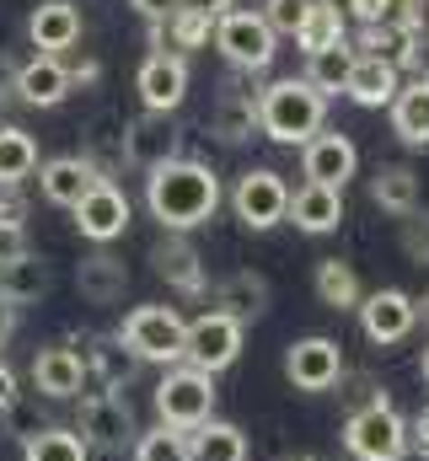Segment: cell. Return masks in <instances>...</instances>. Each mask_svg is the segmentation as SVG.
<instances>
[{"mask_svg": "<svg viewBox=\"0 0 429 461\" xmlns=\"http://www.w3.org/2000/svg\"><path fill=\"white\" fill-rule=\"evenodd\" d=\"M317 301L327 312H354L360 306V274L338 258H322L317 263Z\"/></svg>", "mask_w": 429, "mask_h": 461, "instance_id": "cell-31", "label": "cell"}, {"mask_svg": "<svg viewBox=\"0 0 429 461\" xmlns=\"http://www.w3.org/2000/svg\"><path fill=\"white\" fill-rule=\"evenodd\" d=\"M38 172V140L16 123H0V188H22Z\"/></svg>", "mask_w": 429, "mask_h": 461, "instance_id": "cell-26", "label": "cell"}, {"mask_svg": "<svg viewBox=\"0 0 429 461\" xmlns=\"http://www.w3.org/2000/svg\"><path fill=\"white\" fill-rule=\"evenodd\" d=\"M370 199H376V210H381V215L408 221V215L419 210V172H414V167H403V161L376 167V177H370Z\"/></svg>", "mask_w": 429, "mask_h": 461, "instance_id": "cell-22", "label": "cell"}, {"mask_svg": "<svg viewBox=\"0 0 429 461\" xmlns=\"http://www.w3.org/2000/svg\"><path fill=\"white\" fill-rule=\"evenodd\" d=\"M156 413L167 429H199L205 419H214V375L194 370V365H172L156 386Z\"/></svg>", "mask_w": 429, "mask_h": 461, "instance_id": "cell-5", "label": "cell"}, {"mask_svg": "<svg viewBox=\"0 0 429 461\" xmlns=\"http://www.w3.org/2000/svg\"><path fill=\"white\" fill-rule=\"evenodd\" d=\"M306 11H312V0H263V22H269L274 38H296Z\"/></svg>", "mask_w": 429, "mask_h": 461, "instance_id": "cell-36", "label": "cell"}, {"mask_svg": "<svg viewBox=\"0 0 429 461\" xmlns=\"http://www.w3.org/2000/svg\"><path fill=\"white\" fill-rule=\"evenodd\" d=\"M156 268H161V279L178 285L183 295H199V290H205V263H199V252H194L183 236H172V241L156 247Z\"/></svg>", "mask_w": 429, "mask_h": 461, "instance_id": "cell-27", "label": "cell"}, {"mask_svg": "<svg viewBox=\"0 0 429 461\" xmlns=\"http://www.w3.org/2000/svg\"><path fill=\"white\" fill-rule=\"evenodd\" d=\"M360 333L370 339L376 348H392V344H403L414 328H419V317H414V295L408 290H370V295H360Z\"/></svg>", "mask_w": 429, "mask_h": 461, "instance_id": "cell-9", "label": "cell"}, {"mask_svg": "<svg viewBox=\"0 0 429 461\" xmlns=\"http://www.w3.org/2000/svg\"><path fill=\"white\" fill-rule=\"evenodd\" d=\"M397 86H403V70H397L387 54H354L349 81H343V97H349L354 108H392Z\"/></svg>", "mask_w": 429, "mask_h": 461, "instance_id": "cell-19", "label": "cell"}, {"mask_svg": "<svg viewBox=\"0 0 429 461\" xmlns=\"http://www.w3.org/2000/svg\"><path fill=\"white\" fill-rule=\"evenodd\" d=\"M322 118H327V97L312 92L301 76H285L258 92V129L274 145H306L322 129Z\"/></svg>", "mask_w": 429, "mask_h": 461, "instance_id": "cell-2", "label": "cell"}, {"mask_svg": "<svg viewBox=\"0 0 429 461\" xmlns=\"http://www.w3.org/2000/svg\"><path fill=\"white\" fill-rule=\"evenodd\" d=\"M301 172H306V183H322V188H349V177L360 172V150H354V140L349 134H338V129H317L306 145H301Z\"/></svg>", "mask_w": 429, "mask_h": 461, "instance_id": "cell-12", "label": "cell"}, {"mask_svg": "<svg viewBox=\"0 0 429 461\" xmlns=\"http://www.w3.org/2000/svg\"><path fill=\"white\" fill-rule=\"evenodd\" d=\"M76 285H81V295H87V301L107 306V301H118V295H123L129 274H123V263H118L113 252H92V258L76 268Z\"/></svg>", "mask_w": 429, "mask_h": 461, "instance_id": "cell-28", "label": "cell"}, {"mask_svg": "<svg viewBox=\"0 0 429 461\" xmlns=\"http://www.w3.org/2000/svg\"><path fill=\"white\" fill-rule=\"evenodd\" d=\"M392 134L403 140V145H429V76H414V81H403L397 86V97H392Z\"/></svg>", "mask_w": 429, "mask_h": 461, "instance_id": "cell-23", "label": "cell"}, {"mask_svg": "<svg viewBox=\"0 0 429 461\" xmlns=\"http://www.w3.org/2000/svg\"><path fill=\"white\" fill-rule=\"evenodd\" d=\"M279 38L269 32V22H263V11H247V5H231L225 16H214V49L236 65V70H247V76H258V70H269L274 65V49Z\"/></svg>", "mask_w": 429, "mask_h": 461, "instance_id": "cell-6", "label": "cell"}, {"mask_svg": "<svg viewBox=\"0 0 429 461\" xmlns=\"http://www.w3.org/2000/svg\"><path fill=\"white\" fill-rule=\"evenodd\" d=\"M134 92H140L145 113L183 108V97H188V59L172 54V49H151L145 65H140V76H134Z\"/></svg>", "mask_w": 429, "mask_h": 461, "instance_id": "cell-11", "label": "cell"}, {"mask_svg": "<svg viewBox=\"0 0 429 461\" xmlns=\"http://www.w3.org/2000/svg\"><path fill=\"white\" fill-rule=\"evenodd\" d=\"M381 27H392V32L424 27V0H381Z\"/></svg>", "mask_w": 429, "mask_h": 461, "instance_id": "cell-37", "label": "cell"}, {"mask_svg": "<svg viewBox=\"0 0 429 461\" xmlns=\"http://www.w3.org/2000/svg\"><path fill=\"white\" fill-rule=\"evenodd\" d=\"M145 204H151V215L161 226L183 236V230L205 226L214 210H220V177H214L205 161L178 156V161L145 172Z\"/></svg>", "mask_w": 429, "mask_h": 461, "instance_id": "cell-1", "label": "cell"}, {"mask_svg": "<svg viewBox=\"0 0 429 461\" xmlns=\"http://www.w3.org/2000/svg\"><path fill=\"white\" fill-rule=\"evenodd\" d=\"M403 247H408V258H419V263H429V215H408L403 221Z\"/></svg>", "mask_w": 429, "mask_h": 461, "instance_id": "cell-38", "label": "cell"}, {"mask_svg": "<svg viewBox=\"0 0 429 461\" xmlns=\"http://www.w3.org/2000/svg\"><path fill=\"white\" fill-rule=\"evenodd\" d=\"M349 11L360 16V27H376L381 22V0H349Z\"/></svg>", "mask_w": 429, "mask_h": 461, "instance_id": "cell-44", "label": "cell"}, {"mask_svg": "<svg viewBox=\"0 0 429 461\" xmlns=\"http://www.w3.org/2000/svg\"><path fill=\"white\" fill-rule=\"evenodd\" d=\"M296 461H317V456H296Z\"/></svg>", "mask_w": 429, "mask_h": 461, "instance_id": "cell-49", "label": "cell"}, {"mask_svg": "<svg viewBox=\"0 0 429 461\" xmlns=\"http://www.w3.org/2000/svg\"><path fill=\"white\" fill-rule=\"evenodd\" d=\"M27 38H32L38 54H59V59H65V54L81 43V5H76V0H43V5H32Z\"/></svg>", "mask_w": 429, "mask_h": 461, "instance_id": "cell-18", "label": "cell"}, {"mask_svg": "<svg viewBox=\"0 0 429 461\" xmlns=\"http://www.w3.org/2000/svg\"><path fill=\"white\" fill-rule=\"evenodd\" d=\"M178 5H183V11H199V16H225V11H231V0H178Z\"/></svg>", "mask_w": 429, "mask_h": 461, "instance_id": "cell-43", "label": "cell"}, {"mask_svg": "<svg viewBox=\"0 0 429 461\" xmlns=\"http://www.w3.org/2000/svg\"><path fill=\"white\" fill-rule=\"evenodd\" d=\"M81 446H103V451H118V446H134V413H129V397L123 392H87L81 397Z\"/></svg>", "mask_w": 429, "mask_h": 461, "instance_id": "cell-10", "label": "cell"}, {"mask_svg": "<svg viewBox=\"0 0 429 461\" xmlns=\"http://www.w3.org/2000/svg\"><path fill=\"white\" fill-rule=\"evenodd\" d=\"M188 461H247V435L225 419H205L188 429Z\"/></svg>", "mask_w": 429, "mask_h": 461, "instance_id": "cell-24", "label": "cell"}, {"mask_svg": "<svg viewBox=\"0 0 429 461\" xmlns=\"http://www.w3.org/2000/svg\"><path fill=\"white\" fill-rule=\"evenodd\" d=\"M414 317H419V322L429 328V295H424V301H414Z\"/></svg>", "mask_w": 429, "mask_h": 461, "instance_id": "cell-46", "label": "cell"}, {"mask_svg": "<svg viewBox=\"0 0 429 461\" xmlns=\"http://www.w3.org/2000/svg\"><path fill=\"white\" fill-rule=\"evenodd\" d=\"M22 252H27V230L0 221V263H11V258H22Z\"/></svg>", "mask_w": 429, "mask_h": 461, "instance_id": "cell-39", "label": "cell"}, {"mask_svg": "<svg viewBox=\"0 0 429 461\" xmlns=\"http://www.w3.org/2000/svg\"><path fill=\"white\" fill-rule=\"evenodd\" d=\"M11 333H16V306H5V301H0V348L11 344Z\"/></svg>", "mask_w": 429, "mask_h": 461, "instance_id": "cell-45", "label": "cell"}, {"mask_svg": "<svg viewBox=\"0 0 429 461\" xmlns=\"http://www.w3.org/2000/svg\"><path fill=\"white\" fill-rule=\"evenodd\" d=\"M70 215H76V230H81L87 241L107 247V241H118V236L129 230V199H123V188H118L113 177H103Z\"/></svg>", "mask_w": 429, "mask_h": 461, "instance_id": "cell-14", "label": "cell"}, {"mask_svg": "<svg viewBox=\"0 0 429 461\" xmlns=\"http://www.w3.org/2000/svg\"><path fill=\"white\" fill-rule=\"evenodd\" d=\"M263 301H269V290H263V279H252V274H231L225 285H220V295H214V312H225V317H236L242 328L263 312Z\"/></svg>", "mask_w": 429, "mask_h": 461, "instance_id": "cell-32", "label": "cell"}, {"mask_svg": "<svg viewBox=\"0 0 429 461\" xmlns=\"http://www.w3.org/2000/svg\"><path fill=\"white\" fill-rule=\"evenodd\" d=\"M70 65L59 59V54H32L27 65H16V76H11V92L27 103V108H59L65 97H70Z\"/></svg>", "mask_w": 429, "mask_h": 461, "instance_id": "cell-15", "label": "cell"}, {"mask_svg": "<svg viewBox=\"0 0 429 461\" xmlns=\"http://www.w3.org/2000/svg\"><path fill=\"white\" fill-rule=\"evenodd\" d=\"M16 408V370L0 359V413H11Z\"/></svg>", "mask_w": 429, "mask_h": 461, "instance_id": "cell-42", "label": "cell"}, {"mask_svg": "<svg viewBox=\"0 0 429 461\" xmlns=\"http://www.w3.org/2000/svg\"><path fill=\"white\" fill-rule=\"evenodd\" d=\"M97 183H103V172H97L92 156H54V161L38 167V188H43V199L59 204V210H76Z\"/></svg>", "mask_w": 429, "mask_h": 461, "instance_id": "cell-16", "label": "cell"}, {"mask_svg": "<svg viewBox=\"0 0 429 461\" xmlns=\"http://www.w3.org/2000/svg\"><path fill=\"white\" fill-rule=\"evenodd\" d=\"M129 5H134V11H140L151 27H156V22H167V16L178 11V0H129Z\"/></svg>", "mask_w": 429, "mask_h": 461, "instance_id": "cell-41", "label": "cell"}, {"mask_svg": "<svg viewBox=\"0 0 429 461\" xmlns=\"http://www.w3.org/2000/svg\"><path fill=\"white\" fill-rule=\"evenodd\" d=\"M285 375H290V386H301V392H327V386H338V375H343V354L333 339H296V344L285 348Z\"/></svg>", "mask_w": 429, "mask_h": 461, "instance_id": "cell-13", "label": "cell"}, {"mask_svg": "<svg viewBox=\"0 0 429 461\" xmlns=\"http://www.w3.org/2000/svg\"><path fill=\"white\" fill-rule=\"evenodd\" d=\"M296 43H301L306 54L333 49V43H349V22H343V11H338V5H322V0H312V11H306V22H301Z\"/></svg>", "mask_w": 429, "mask_h": 461, "instance_id": "cell-34", "label": "cell"}, {"mask_svg": "<svg viewBox=\"0 0 429 461\" xmlns=\"http://www.w3.org/2000/svg\"><path fill=\"white\" fill-rule=\"evenodd\" d=\"M419 375H424V386H429V344H424V354H419Z\"/></svg>", "mask_w": 429, "mask_h": 461, "instance_id": "cell-47", "label": "cell"}, {"mask_svg": "<svg viewBox=\"0 0 429 461\" xmlns=\"http://www.w3.org/2000/svg\"><path fill=\"white\" fill-rule=\"evenodd\" d=\"M183 333L188 322L178 317V306H134L118 328V344L145 365H183Z\"/></svg>", "mask_w": 429, "mask_h": 461, "instance_id": "cell-3", "label": "cell"}, {"mask_svg": "<svg viewBox=\"0 0 429 461\" xmlns=\"http://www.w3.org/2000/svg\"><path fill=\"white\" fill-rule=\"evenodd\" d=\"M231 210H236V221H242L247 230H274L279 221H285V210H290V188H285L279 172L252 167V172L236 177V188H231Z\"/></svg>", "mask_w": 429, "mask_h": 461, "instance_id": "cell-8", "label": "cell"}, {"mask_svg": "<svg viewBox=\"0 0 429 461\" xmlns=\"http://www.w3.org/2000/svg\"><path fill=\"white\" fill-rule=\"evenodd\" d=\"M134 461H188V435L156 424V429L134 435Z\"/></svg>", "mask_w": 429, "mask_h": 461, "instance_id": "cell-35", "label": "cell"}, {"mask_svg": "<svg viewBox=\"0 0 429 461\" xmlns=\"http://www.w3.org/2000/svg\"><path fill=\"white\" fill-rule=\"evenodd\" d=\"M322 5H338V11H343V5H349V0H322Z\"/></svg>", "mask_w": 429, "mask_h": 461, "instance_id": "cell-48", "label": "cell"}, {"mask_svg": "<svg viewBox=\"0 0 429 461\" xmlns=\"http://www.w3.org/2000/svg\"><path fill=\"white\" fill-rule=\"evenodd\" d=\"M87 381H92V375H87V354H76L70 344L38 348V359H32V386H38L43 397H54V402L81 397Z\"/></svg>", "mask_w": 429, "mask_h": 461, "instance_id": "cell-17", "label": "cell"}, {"mask_svg": "<svg viewBox=\"0 0 429 461\" xmlns=\"http://www.w3.org/2000/svg\"><path fill=\"white\" fill-rule=\"evenodd\" d=\"M285 221H296V230H306V236H327V230L343 226V194L338 188H322V183H301L290 194Z\"/></svg>", "mask_w": 429, "mask_h": 461, "instance_id": "cell-21", "label": "cell"}, {"mask_svg": "<svg viewBox=\"0 0 429 461\" xmlns=\"http://www.w3.org/2000/svg\"><path fill=\"white\" fill-rule=\"evenodd\" d=\"M408 446H414L419 456H429V402L414 413V424H408Z\"/></svg>", "mask_w": 429, "mask_h": 461, "instance_id": "cell-40", "label": "cell"}, {"mask_svg": "<svg viewBox=\"0 0 429 461\" xmlns=\"http://www.w3.org/2000/svg\"><path fill=\"white\" fill-rule=\"evenodd\" d=\"M343 446L354 461H403L408 456V419L387 397H376L343 424Z\"/></svg>", "mask_w": 429, "mask_h": 461, "instance_id": "cell-4", "label": "cell"}, {"mask_svg": "<svg viewBox=\"0 0 429 461\" xmlns=\"http://www.w3.org/2000/svg\"><path fill=\"white\" fill-rule=\"evenodd\" d=\"M349 65H354V43H333V49H317V54H306V86L322 92V97H338L343 92V81H349Z\"/></svg>", "mask_w": 429, "mask_h": 461, "instance_id": "cell-29", "label": "cell"}, {"mask_svg": "<svg viewBox=\"0 0 429 461\" xmlns=\"http://www.w3.org/2000/svg\"><path fill=\"white\" fill-rule=\"evenodd\" d=\"M236 354H242V322L236 317L205 312V317L188 322V333H183V365H194L205 375H220L225 365H236Z\"/></svg>", "mask_w": 429, "mask_h": 461, "instance_id": "cell-7", "label": "cell"}, {"mask_svg": "<svg viewBox=\"0 0 429 461\" xmlns=\"http://www.w3.org/2000/svg\"><path fill=\"white\" fill-rule=\"evenodd\" d=\"M22 461H92V451L81 446L76 429L49 424V429H32V435L22 440Z\"/></svg>", "mask_w": 429, "mask_h": 461, "instance_id": "cell-30", "label": "cell"}, {"mask_svg": "<svg viewBox=\"0 0 429 461\" xmlns=\"http://www.w3.org/2000/svg\"><path fill=\"white\" fill-rule=\"evenodd\" d=\"M43 290H49V268H43V258L22 252V258L0 263V301H5V306H27V301H38Z\"/></svg>", "mask_w": 429, "mask_h": 461, "instance_id": "cell-25", "label": "cell"}, {"mask_svg": "<svg viewBox=\"0 0 429 461\" xmlns=\"http://www.w3.org/2000/svg\"><path fill=\"white\" fill-rule=\"evenodd\" d=\"M252 129H258V97L252 92H225L220 108H214V134L225 145H242V140H252Z\"/></svg>", "mask_w": 429, "mask_h": 461, "instance_id": "cell-33", "label": "cell"}, {"mask_svg": "<svg viewBox=\"0 0 429 461\" xmlns=\"http://www.w3.org/2000/svg\"><path fill=\"white\" fill-rule=\"evenodd\" d=\"M123 161L140 172H156L167 161H178V129L167 123V113H145L123 129Z\"/></svg>", "mask_w": 429, "mask_h": 461, "instance_id": "cell-20", "label": "cell"}]
</instances>
